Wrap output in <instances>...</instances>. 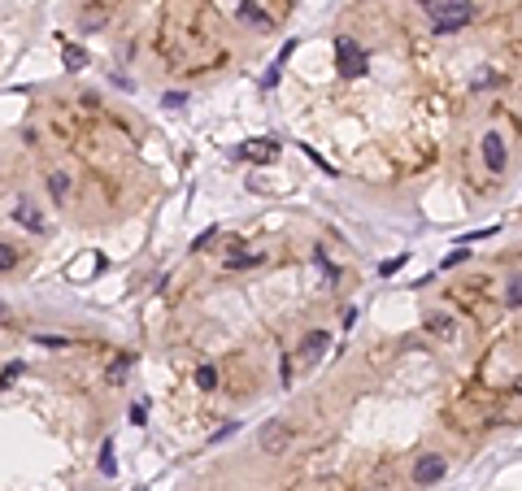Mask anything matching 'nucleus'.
Masks as SVG:
<instances>
[{
	"mask_svg": "<svg viewBox=\"0 0 522 491\" xmlns=\"http://www.w3.org/2000/svg\"><path fill=\"white\" fill-rule=\"evenodd\" d=\"M470 18H475V5H470V0H439V5H431V31L435 35H453V31L466 26Z\"/></svg>",
	"mask_w": 522,
	"mask_h": 491,
	"instance_id": "obj_1",
	"label": "nucleus"
},
{
	"mask_svg": "<svg viewBox=\"0 0 522 491\" xmlns=\"http://www.w3.org/2000/svg\"><path fill=\"white\" fill-rule=\"evenodd\" d=\"M335 65H339V74H344V78H362V74H366L362 44L348 40V35H339V40H335Z\"/></svg>",
	"mask_w": 522,
	"mask_h": 491,
	"instance_id": "obj_2",
	"label": "nucleus"
},
{
	"mask_svg": "<svg viewBox=\"0 0 522 491\" xmlns=\"http://www.w3.org/2000/svg\"><path fill=\"white\" fill-rule=\"evenodd\" d=\"M257 444H261V452L279 456V452H287V448H292V427H287L283 417H270L266 427H261V435H257Z\"/></svg>",
	"mask_w": 522,
	"mask_h": 491,
	"instance_id": "obj_3",
	"label": "nucleus"
},
{
	"mask_svg": "<svg viewBox=\"0 0 522 491\" xmlns=\"http://www.w3.org/2000/svg\"><path fill=\"white\" fill-rule=\"evenodd\" d=\"M444 456H435V452H427V456H418V465H414V483L418 487H431V483H439L444 479Z\"/></svg>",
	"mask_w": 522,
	"mask_h": 491,
	"instance_id": "obj_4",
	"label": "nucleus"
},
{
	"mask_svg": "<svg viewBox=\"0 0 522 491\" xmlns=\"http://www.w3.org/2000/svg\"><path fill=\"white\" fill-rule=\"evenodd\" d=\"M483 161H487V170L492 174H505V166H510V153H505V139L496 135H483Z\"/></svg>",
	"mask_w": 522,
	"mask_h": 491,
	"instance_id": "obj_5",
	"label": "nucleus"
},
{
	"mask_svg": "<svg viewBox=\"0 0 522 491\" xmlns=\"http://www.w3.org/2000/svg\"><path fill=\"white\" fill-rule=\"evenodd\" d=\"M13 222H18V226H26L31 235H44V231H48L44 214H40V209L31 205V200H18V205H13Z\"/></svg>",
	"mask_w": 522,
	"mask_h": 491,
	"instance_id": "obj_6",
	"label": "nucleus"
},
{
	"mask_svg": "<svg viewBox=\"0 0 522 491\" xmlns=\"http://www.w3.org/2000/svg\"><path fill=\"white\" fill-rule=\"evenodd\" d=\"M105 22H109V5H87L83 13H78V26H83L87 35H92V31H101Z\"/></svg>",
	"mask_w": 522,
	"mask_h": 491,
	"instance_id": "obj_7",
	"label": "nucleus"
},
{
	"mask_svg": "<svg viewBox=\"0 0 522 491\" xmlns=\"http://www.w3.org/2000/svg\"><path fill=\"white\" fill-rule=\"evenodd\" d=\"M326 343H331V335H326V331L305 335V343H301V356H305V361H318V356L326 352Z\"/></svg>",
	"mask_w": 522,
	"mask_h": 491,
	"instance_id": "obj_8",
	"label": "nucleus"
},
{
	"mask_svg": "<svg viewBox=\"0 0 522 491\" xmlns=\"http://www.w3.org/2000/svg\"><path fill=\"white\" fill-rule=\"evenodd\" d=\"M239 18L249 22V26H261V31H274V18H270V13H261V9L253 5V0H244V5H239Z\"/></svg>",
	"mask_w": 522,
	"mask_h": 491,
	"instance_id": "obj_9",
	"label": "nucleus"
},
{
	"mask_svg": "<svg viewBox=\"0 0 522 491\" xmlns=\"http://www.w3.org/2000/svg\"><path fill=\"white\" fill-rule=\"evenodd\" d=\"M239 157H253V161H274V157H279V144H274V139H266V144H244Z\"/></svg>",
	"mask_w": 522,
	"mask_h": 491,
	"instance_id": "obj_10",
	"label": "nucleus"
},
{
	"mask_svg": "<svg viewBox=\"0 0 522 491\" xmlns=\"http://www.w3.org/2000/svg\"><path fill=\"white\" fill-rule=\"evenodd\" d=\"M48 196H53L57 205H65V196H70V174H61V170L48 174Z\"/></svg>",
	"mask_w": 522,
	"mask_h": 491,
	"instance_id": "obj_11",
	"label": "nucleus"
},
{
	"mask_svg": "<svg viewBox=\"0 0 522 491\" xmlns=\"http://www.w3.org/2000/svg\"><path fill=\"white\" fill-rule=\"evenodd\" d=\"M427 331L439 339H453V318L448 313H427Z\"/></svg>",
	"mask_w": 522,
	"mask_h": 491,
	"instance_id": "obj_12",
	"label": "nucleus"
},
{
	"mask_svg": "<svg viewBox=\"0 0 522 491\" xmlns=\"http://www.w3.org/2000/svg\"><path fill=\"white\" fill-rule=\"evenodd\" d=\"M126 374H130V356H118V361L109 365V374H105V383H109V387H122V383H126Z\"/></svg>",
	"mask_w": 522,
	"mask_h": 491,
	"instance_id": "obj_13",
	"label": "nucleus"
},
{
	"mask_svg": "<svg viewBox=\"0 0 522 491\" xmlns=\"http://www.w3.org/2000/svg\"><path fill=\"white\" fill-rule=\"evenodd\" d=\"M61 61H65V70H83L87 53H83V48H74V44H65V48H61Z\"/></svg>",
	"mask_w": 522,
	"mask_h": 491,
	"instance_id": "obj_14",
	"label": "nucleus"
},
{
	"mask_svg": "<svg viewBox=\"0 0 522 491\" xmlns=\"http://www.w3.org/2000/svg\"><path fill=\"white\" fill-rule=\"evenodd\" d=\"M253 266H261L257 252H231L226 257V270H253Z\"/></svg>",
	"mask_w": 522,
	"mask_h": 491,
	"instance_id": "obj_15",
	"label": "nucleus"
},
{
	"mask_svg": "<svg viewBox=\"0 0 522 491\" xmlns=\"http://www.w3.org/2000/svg\"><path fill=\"white\" fill-rule=\"evenodd\" d=\"M196 387L214 391V387H218V370H214V365H201V370H196Z\"/></svg>",
	"mask_w": 522,
	"mask_h": 491,
	"instance_id": "obj_16",
	"label": "nucleus"
},
{
	"mask_svg": "<svg viewBox=\"0 0 522 491\" xmlns=\"http://www.w3.org/2000/svg\"><path fill=\"white\" fill-rule=\"evenodd\" d=\"M518 300H522V283H518V274H510V283H505V304L518 309Z\"/></svg>",
	"mask_w": 522,
	"mask_h": 491,
	"instance_id": "obj_17",
	"label": "nucleus"
},
{
	"mask_svg": "<svg viewBox=\"0 0 522 491\" xmlns=\"http://www.w3.org/2000/svg\"><path fill=\"white\" fill-rule=\"evenodd\" d=\"M214 239H218V226H205V231L192 239V252H205V248H209V243H214Z\"/></svg>",
	"mask_w": 522,
	"mask_h": 491,
	"instance_id": "obj_18",
	"label": "nucleus"
},
{
	"mask_svg": "<svg viewBox=\"0 0 522 491\" xmlns=\"http://www.w3.org/2000/svg\"><path fill=\"white\" fill-rule=\"evenodd\" d=\"M101 474H105V479H113V474H118V461H113V444L101 448Z\"/></svg>",
	"mask_w": 522,
	"mask_h": 491,
	"instance_id": "obj_19",
	"label": "nucleus"
},
{
	"mask_svg": "<svg viewBox=\"0 0 522 491\" xmlns=\"http://www.w3.org/2000/svg\"><path fill=\"white\" fill-rule=\"evenodd\" d=\"M13 266H18V248L0 239V270H13Z\"/></svg>",
	"mask_w": 522,
	"mask_h": 491,
	"instance_id": "obj_20",
	"label": "nucleus"
},
{
	"mask_svg": "<svg viewBox=\"0 0 522 491\" xmlns=\"http://www.w3.org/2000/svg\"><path fill=\"white\" fill-rule=\"evenodd\" d=\"M18 374H22V365H18V361L5 365V374H0V387H13V383H18Z\"/></svg>",
	"mask_w": 522,
	"mask_h": 491,
	"instance_id": "obj_21",
	"label": "nucleus"
},
{
	"mask_svg": "<svg viewBox=\"0 0 522 491\" xmlns=\"http://www.w3.org/2000/svg\"><path fill=\"white\" fill-rule=\"evenodd\" d=\"M466 257H470V248H457V252H448V257H444V270H453V266H462Z\"/></svg>",
	"mask_w": 522,
	"mask_h": 491,
	"instance_id": "obj_22",
	"label": "nucleus"
},
{
	"mask_svg": "<svg viewBox=\"0 0 522 491\" xmlns=\"http://www.w3.org/2000/svg\"><path fill=\"white\" fill-rule=\"evenodd\" d=\"M401 266H405V252H401V257H392V261H383V266H379V274H396Z\"/></svg>",
	"mask_w": 522,
	"mask_h": 491,
	"instance_id": "obj_23",
	"label": "nucleus"
},
{
	"mask_svg": "<svg viewBox=\"0 0 522 491\" xmlns=\"http://www.w3.org/2000/svg\"><path fill=\"white\" fill-rule=\"evenodd\" d=\"M130 422H135V427H144V422H149V408L135 404V408H130Z\"/></svg>",
	"mask_w": 522,
	"mask_h": 491,
	"instance_id": "obj_24",
	"label": "nucleus"
},
{
	"mask_svg": "<svg viewBox=\"0 0 522 491\" xmlns=\"http://www.w3.org/2000/svg\"><path fill=\"white\" fill-rule=\"evenodd\" d=\"M40 343H44V348H65L61 335H40Z\"/></svg>",
	"mask_w": 522,
	"mask_h": 491,
	"instance_id": "obj_25",
	"label": "nucleus"
},
{
	"mask_svg": "<svg viewBox=\"0 0 522 491\" xmlns=\"http://www.w3.org/2000/svg\"><path fill=\"white\" fill-rule=\"evenodd\" d=\"M140 491H144V487H140Z\"/></svg>",
	"mask_w": 522,
	"mask_h": 491,
	"instance_id": "obj_26",
	"label": "nucleus"
}]
</instances>
